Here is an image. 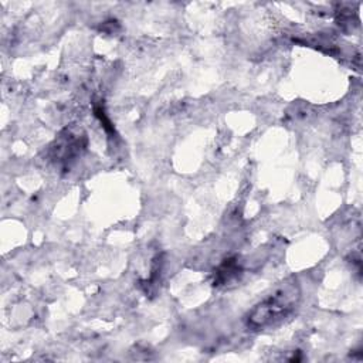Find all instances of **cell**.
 I'll return each mask as SVG.
<instances>
[{"label":"cell","instance_id":"1","mask_svg":"<svg viewBox=\"0 0 363 363\" xmlns=\"http://www.w3.org/2000/svg\"><path fill=\"white\" fill-rule=\"evenodd\" d=\"M299 301V284L294 278L288 279L250 311L247 323L252 329H265L274 326L291 315L298 306Z\"/></svg>","mask_w":363,"mask_h":363},{"label":"cell","instance_id":"2","mask_svg":"<svg viewBox=\"0 0 363 363\" xmlns=\"http://www.w3.org/2000/svg\"><path fill=\"white\" fill-rule=\"evenodd\" d=\"M240 272V267L238 264L234 261V259H227L221 267L220 269L217 271L216 274V279L217 282H221V284H225L228 281H231L233 278H235Z\"/></svg>","mask_w":363,"mask_h":363}]
</instances>
